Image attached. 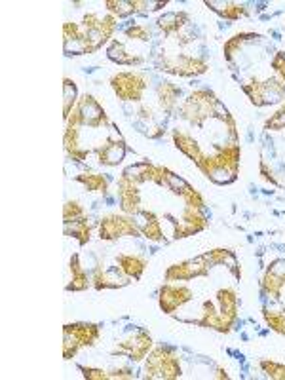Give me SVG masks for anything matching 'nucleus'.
Listing matches in <instances>:
<instances>
[{
    "mask_svg": "<svg viewBox=\"0 0 285 380\" xmlns=\"http://www.w3.org/2000/svg\"><path fill=\"white\" fill-rule=\"evenodd\" d=\"M242 149L238 143L215 144L213 154H206L200 164H196L202 173L217 184H228L236 181L239 173Z\"/></svg>",
    "mask_w": 285,
    "mask_h": 380,
    "instance_id": "1",
    "label": "nucleus"
},
{
    "mask_svg": "<svg viewBox=\"0 0 285 380\" xmlns=\"http://www.w3.org/2000/svg\"><path fill=\"white\" fill-rule=\"evenodd\" d=\"M219 105L221 103L211 90H194L188 99L179 105V116L196 128H202L206 120L215 116Z\"/></svg>",
    "mask_w": 285,
    "mask_h": 380,
    "instance_id": "2",
    "label": "nucleus"
},
{
    "mask_svg": "<svg viewBox=\"0 0 285 380\" xmlns=\"http://www.w3.org/2000/svg\"><path fill=\"white\" fill-rule=\"evenodd\" d=\"M181 359L177 350L171 346H156L150 350L145 363V379L175 380L181 379Z\"/></svg>",
    "mask_w": 285,
    "mask_h": 380,
    "instance_id": "3",
    "label": "nucleus"
},
{
    "mask_svg": "<svg viewBox=\"0 0 285 380\" xmlns=\"http://www.w3.org/2000/svg\"><path fill=\"white\" fill-rule=\"evenodd\" d=\"M67 128H103V126H110L105 108L97 103V99L84 93L78 99L77 106L70 111V114L65 118Z\"/></svg>",
    "mask_w": 285,
    "mask_h": 380,
    "instance_id": "4",
    "label": "nucleus"
},
{
    "mask_svg": "<svg viewBox=\"0 0 285 380\" xmlns=\"http://www.w3.org/2000/svg\"><path fill=\"white\" fill-rule=\"evenodd\" d=\"M101 336V327L97 323H67L63 327V359H72L78 350L92 348Z\"/></svg>",
    "mask_w": 285,
    "mask_h": 380,
    "instance_id": "5",
    "label": "nucleus"
},
{
    "mask_svg": "<svg viewBox=\"0 0 285 380\" xmlns=\"http://www.w3.org/2000/svg\"><path fill=\"white\" fill-rule=\"evenodd\" d=\"M110 88L120 101H130V103H141L148 88L147 75L139 70H120L110 76Z\"/></svg>",
    "mask_w": 285,
    "mask_h": 380,
    "instance_id": "6",
    "label": "nucleus"
},
{
    "mask_svg": "<svg viewBox=\"0 0 285 380\" xmlns=\"http://www.w3.org/2000/svg\"><path fill=\"white\" fill-rule=\"evenodd\" d=\"M124 236H130V238L141 236V227L131 215L110 213V215L99 220V238L103 242H115V240L124 238Z\"/></svg>",
    "mask_w": 285,
    "mask_h": 380,
    "instance_id": "7",
    "label": "nucleus"
},
{
    "mask_svg": "<svg viewBox=\"0 0 285 380\" xmlns=\"http://www.w3.org/2000/svg\"><path fill=\"white\" fill-rule=\"evenodd\" d=\"M160 68L175 76H200L208 73L209 63L204 57L196 55H186V53H175V55H162L160 59Z\"/></svg>",
    "mask_w": 285,
    "mask_h": 380,
    "instance_id": "8",
    "label": "nucleus"
},
{
    "mask_svg": "<svg viewBox=\"0 0 285 380\" xmlns=\"http://www.w3.org/2000/svg\"><path fill=\"white\" fill-rule=\"evenodd\" d=\"M153 350V336L145 329H137L135 333L130 334L126 341H122L110 354L112 356H124L131 361H141L150 354Z\"/></svg>",
    "mask_w": 285,
    "mask_h": 380,
    "instance_id": "9",
    "label": "nucleus"
},
{
    "mask_svg": "<svg viewBox=\"0 0 285 380\" xmlns=\"http://www.w3.org/2000/svg\"><path fill=\"white\" fill-rule=\"evenodd\" d=\"M211 270V263H209L208 253H204L200 257L188 258L177 265H171L166 270V281H188L194 278H202L208 276Z\"/></svg>",
    "mask_w": 285,
    "mask_h": 380,
    "instance_id": "10",
    "label": "nucleus"
},
{
    "mask_svg": "<svg viewBox=\"0 0 285 380\" xmlns=\"http://www.w3.org/2000/svg\"><path fill=\"white\" fill-rule=\"evenodd\" d=\"M118 202H120V209L126 215L135 217L141 211V190H139V182L130 173H126V171L118 177Z\"/></svg>",
    "mask_w": 285,
    "mask_h": 380,
    "instance_id": "11",
    "label": "nucleus"
},
{
    "mask_svg": "<svg viewBox=\"0 0 285 380\" xmlns=\"http://www.w3.org/2000/svg\"><path fill=\"white\" fill-rule=\"evenodd\" d=\"M194 298L193 289L188 285H173L166 283L160 287L158 293V304L162 308L164 314H175L179 308H183L186 303H190Z\"/></svg>",
    "mask_w": 285,
    "mask_h": 380,
    "instance_id": "12",
    "label": "nucleus"
},
{
    "mask_svg": "<svg viewBox=\"0 0 285 380\" xmlns=\"http://www.w3.org/2000/svg\"><path fill=\"white\" fill-rule=\"evenodd\" d=\"M208 227V217L204 215V209L185 205L181 211V220H173V238H188L202 232Z\"/></svg>",
    "mask_w": 285,
    "mask_h": 380,
    "instance_id": "13",
    "label": "nucleus"
},
{
    "mask_svg": "<svg viewBox=\"0 0 285 380\" xmlns=\"http://www.w3.org/2000/svg\"><path fill=\"white\" fill-rule=\"evenodd\" d=\"M285 287V260H274L268 266L266 274L262 276L261 281V291L264 296H270L274 301H279L282 291Z\"/></svg>",
    "mask_w": 285,
    "mask_h": 380,
    "instance_id": "14",
    "label": "nucleus"
},
{
    "mask_svg": "<svg viewBox=\"0 0 285 380\" xmlns=\"http://www.w3.org/2000/svg\"><path fill=\"white\" fill-rule=\"evenodd\" d=\"M95 156L101 166H118L126 156V143L122 137H107L101 141L99 146H95Z\"/></svg>",
    "mask_w": 285,
    "mask_h": 380,
    "instance_id": "15",
    "label": "nucleus"
},
{
    "mask_svg": "<svg viewBox=\"0 0 285 380\" xmlns=\"http://www.w3.org/2000/svg\"><path fill=\"white\" fill-rule=\"evenodd\" d=\"M116 265H118V270H120L122 276L130 278V280L139 281L143 272H145V268L148 266V260L143 255L120 253V255H116Z\"/></svg>",
    "mask_w": 285,
    "mask_h": 380,
    "instance_id": "16",
    "label": "nucleus"
},
{
    "mask_svg": "<svg viewBox=\"0 0 285 380\" xmlns=\"http://www.w3.org/2000/svg\"><path fill=\"white\" fill-rule=\"evenodd\" d=\"M171 135H173V143H175V146H177L179 151L193 160L194 164H200L202 160H204V156H206V152L202 151L200 143H198L190 133H186V131L177 128V129H173V133H171Z\"/></svg>",
    "mask_w": 285,
    "mask_h": 380,
    "instance_id": "17",
    "label": "nucleus"
},
{
    "mask_svg": "<svg viewBox=\"0 0 285 380\" xmlns=\"http://www.w3.org/2000/svg\"><path fill=\"white\" fill-rule=\"evenodd\" d=\"M63 146L70 160H75L78 164H82L90 156V149H84L80 143V128H67L63 135Z\"/></svg>",
    "mask_w": 285,
    "mask_h": 380,
    "instance_id": "18",
    "label": "nucleus"
},
{
    "mask_svg": "<svg viewBox=\"0 0 285 380\" xmlns=\"http://www.w3.org/2000/svg\"><path fill=\"white\" fill-rule=\"evenodd\" d=\"M108 14L115 17H130L131 14H137L143 10H153L155 2H139V0H107L105 2Z\"/></svg>",
    "mask_w": 285,
    "mask_h": 380,
    "instance_id": "19",
    "label": "nucleus"
},
{
    "mask_svg": "<svg viewBox=\"0 0 285 380\" xmlns=\"http://www.w3.org/2000/svg\"><path fill=\"white\" fill-rule=\"evenodd\" d=\"M217 303H219V312L230 321L232 325H236V321H238V295H236V291L232 287L219 289Z\"/></svg>",
    "mask_w": 285,
    "mask_h": 380,
    "instance_id": "20",
    "label": "nucleus"
},
{
    "mask_svg": "<svg viewBox=\"0 0 285 380\" xmlns=\"http://www.w3.org/2000/svg\"><path fill=\"white\" fill-rule=\"evenodd\" d=\"M108 59L115 61L118 65H128V67H137V65H143L145 63V57L143 55H137V53H130L128 48L120 40H112L110 46L107 48Z\"/></svg>",
    "mask_w": 285,
    "mask_h": 380,
    "instance_id": "21",
    "label": "nucleus"
},
{
    "mask_svg": "<svg viewBox=\"0 0 285 380\" xmlns=\"http://www.w3.org/2000/svg\"><path fill=\"white\" fill-rule=\"evenodd\" d=\"M156 95H158V103L166 114H171L179 105V97H181V88L175 86L170 80H164L160 86L156 88Z\"/></svg>",
    "mask_w": 285,
    "mask_h": 380,
    "instance_id": "22",
    "label": "nucleus"
},
{
    "mask_svg": "<svg viewBox=\"0 0 285 380\" xmlns=\"http://www.w3.org/2000/svg\"><path fill=\"white\" fill-rule=\"evenodd\" d=\"M69 268H70V283H67V291H86L90 287L92 283V278L88 276V272L84 270V266L80 265V255L75 253L69 260Z\"/></svg>",
    "mask_w": 285,
    "mask_h": 380,
    "instance_id": "23",
    "label": "nucleus"
},
{
    "mask_svg": "<svg viewBox=\"0 0 285 380\" xmlns=\"http://www.w3.org/2000/svg\"><path fill=\"white\" fill-rule=\"evenodd\" d=\"M158 27L166 37L170 35H179L181 30L185 29L186 23H190V15L186 12H168L162 17H158Z\"/></svg>",
    "mask_w": 285,
    "mask_h": 380,
    "instance_id": "24",
    "label": "nucleus"
},
{
    "mask_svg": "<svg viewBox=\"0 0 285 380\" xmlns=\"http://www.w3.org/2000/svg\"><path fill=\"white\" fill-rule=\"evenodd\" d=\"M139 215L145 219V222H143V225L139 222V227H141V234L145 236L148 242H164L162 225H160V219L156 217L155 213L141 209V211H139Z\"/></svg>",
    "mask_w": 285,
    "mask_h": 380,
    "instance_id": "25",
    "label": "nucleus"
},
{
    "mask_svg": "<svg viewBox=\"0 0 285 380\" xmlns=\"http://www.w3.org/2000/svg\"><path fill=\"white\" fill-rule=\"evenodd\" d=\"M209 263L211 265H224L232 272V276L239 280L242 278V270H239L238 258L232 253L230 249H224V247H217V249H211L208 253Z\"/></svg>",
    "mask_w": 285,
    "mask_h": 380,
    "instance_id": "26",
    "label": "nucleus"
},
{
    "mask_svg": "<svg viewBox=\"0 0 285 380\" xmlns=\"http://www.w3.org/2000/svg\"><path fill=\"white\" fill-rule=\"evenodd\" d=\"M206 6H209L228 21H238L247 15V8L238 2H206Z\"/></svg>",
    "mask_w": 285,
    "mask_h": 380,
    "instance_id": "27",
    "label": "nucleus"
},
{
    "mask_svg": "<svg viewBox=\"0 0 285 380\" xmlns=\"http://www.w3.org/2000/svg\"><path fill=\"white\" fill-rule=\"evenodd\" d=\"M75 181L80 182L86 190H90V192H101V194H107L108 187H110L108 177L103 173H80L75 177Z\"/></svg>",
    "mask_w": 285,
    "mask_h": 380,
    "instance_id": "28",
    "label": "nucleus"
},
{
    "mask_svg": "<svg viewBox=\"0 0 285 380\" xmlns=\"http://www.w3.org/2000/svg\"><path fill=\"white\" fill-rule=\"evenodd\" d=\"M130 278H122V280H118V278H112L110 274L105 272L99 265L93 268L92 274V281H93V287L97 289V291H103V289H118L124 287V285H128L130 283Z\"/></svg>",
    "mask_w": 285,
    "mask_h": 380,
    "instance_id": "29",
    "label": "nucleus"
},
{
    "mask_svg": "<svg viewBox=\"0 0 285 380\" xmlns=\"http://www.w3.org/2000/svg\"><path fill=\"white\" fill-rule=\"evenodd\" d=\"M65 236L75 238L78 245H86V243L90 242V238H92V222H90L88 217L69 222V225H65Z\"/></svg>",
    "mask_w": 285,
    "mask_h": 380,
    "instance_id": "30",
    "label": "nucleus"
},
{
    "mask_svg": "<svg viewBox=\"0 0 285 380\" xmlns=\"http://www.w3.org/2000/svg\"><path fill=\"white\" fill-rule=\"evenodd\" d=\"M242 90L246 91V95L249 97V101H251L255 106L272 105L268 99V93H266V88H264V82L253 80V82L244 84V86H242Z\"/></svg>",
    "mask_w": 285,
    "mask_h": 380,
    "instance_id": "31",
    "label": "nucleus"
},
{
    "mask_svg": "<svg viewBox=\"0 0 285 380\" xmlns=\"http://www.w3.org/2000/svg\"><path fill=\"white\" fill-rule=\"evenodd\" d=\"M253 38H261L259 35H253V32H239V35H234L232 38H228L223 46V52H224V59L232 61L234 59V55L244 48L247 40H253Z\"/></svg>",
    "mask_w": 285,
    "mask_h": 380,
    "instance_id": "32",
    "label": "nucleus"
},
{
    "mask_svg": "<svg viewBox=\"0 0 285 380\" xmlns=\"http://www.w3.org/2000/svg\"><path fill=\"white\" fill-rule=\"evenodd\" d=\"M175 192H177L179 196H181V200H183L186 205H190V207H198V209H204V198H202L200 192L194 189V187H190L188 182L181 181V179H179V187L175 189Z\"/></svg>",
    "mask_w": 285,
    "mask_h": 380,
    "instance_id": "33",
    "label": "nucleus"
},
{
    "mask_svg": "<svg viewBox=\"0 0 285 380\" xmlns=\"http://www.w3.org/2000/svg\"><path fill=\"white\" fill-rule=\"evenodd\" d=\"M63 97H65V106H63V116L67 118L70 114V111L77 106L78 103V91H77V84L72 82L70 78H65L63 80Z\"/></svg>",
    "mask_w": 285,
    "mask_h": 380,
    "instance_id": "34",
    "label": "nucleus"
},
{
    "mask_svg": "<svg viewBox=\"0 0 285 380\" xmlns=\"http://www.w3.org/2000/svg\"><path fill=\"white\" fill-rule=\"evenodd\" d=\"M63 38H65V50H69L72 46H77L82 38H84V32H82V27L75 21L63 23Z\"/></svg>",
    "mask_w": 285,
    "mask_h": 380,
    "instance_id": "35",
    "label": "nucleus"
},
{
    "mask_svg": "<svg viewBox=\"0 0 285 380\" xmlns=\"http://www.w3.org/2000/svg\"><path fill=\"white\" fill-rule=\"evenodd\" d=\"M262 316H264V321H266V325L272 331L285 334V310H268V308H264Z\"/></svg>",
    "mask_w": 285,
    "mask_h": 380,
    "instance_id": "36",
    "label": "nucleus"
},
{
    "mask_svg": "<svg viewBox=\"0 0 285 380\" xmlns=\"http://www.w3.org/2000/svg\"><path fill=\"white\" fill-rule=\"evenodd\" d=\"M126 38L130 40H135V42H148L150 37H153V29L145 25V23H133L128 29L124 30Z\"/></svg>",
    "mask_w": 285,
    "mask_h": 380,
    "instance_id": "37",
    "label": "nucleus"
},
{
    "mask_svg": "<svg viewBox=\"0 0 285 380\" xmlns=\"http://www.w3.org/2000/svg\"><path fill=\"white\" fill-rule=\"evenodd\" d=\"M86 209L84 205L77 202V200H69L67 204L63 205V222L69 225V222H75L78 219H84Z\"/></svg>",
    "mask_w": 285,
    "mask_h": 380,
    "instance_id": "38",
    "label": "nucleus"
},
{
    "mask_svg": "<svg viewBox=\"0 0 285 380\" xmlns=\"http://www.w3.org/2000/svg\"><path fill=\"white\" fill-rule=\"evenodd\" d=\"M261 369H262V372L268 377V379L285 380V365L264 359V361H261Z\"/></svg>",
    "mask_w": 285,
    "mask_h": 380,
    "instance_id": "39",
    "label": "nucleus"
},
{
    "mask_svg": "<svg viewBox=\"0 0 285 380\" xmlns=\"http://www.w3.org/2000/svg\"><path fill=\"white\" fill-rule=\"evenodd\" d=\"M264 129H272V131H282V129H285V103L282 105L279 111H276L268 120L264 122Z\"/></svg>",
    "mask_w": 285,
    "mask_h": 380,
    "instance_id": "40",
    "label": "nucleus"
},
{
    "mask_svg": "<svg viewBox=\"0 0 285 380\" xmlns=\"http://www.w3.org/2000/svg\"><path fill=\"white\" fill-rule=\"evenodd\" d=\"M78 369L82 371V377L88 380H108V371L105 369H95V367H84V365H78Z\"/></svg>",
    "mask_w": 285,
    "mask_h": 380,
    "instance_id": "41",
    "label": "nucleus"
},
{
    "mask_svg": "<svg viewBox=\"0 0 285 380\" xmlns=\"http://www.w3.org/2000/svg\"><path fill=\"white\" fill-rule=\"evenodd\" d=\"M272 68L276 70V76L279 80L285 82V52H276V55L272 57Z\"/></svg>",
    "mask_w": 285,
    "mask_h": 380,
    "instance_id": "42",
    "label": "nucleus"
},
{
    "mask_svg": "<svg viewBox=\"0 0 285 380\" xmlns=\"http://www.w3.org/2000/svg\"><path fill=\"white\" fill-rule=\"evenodd\" d=\"M259 171H261L262 179H264V181H268L270 184H274V187H279V182H277V179L274 177V173H272V169L268 167V162H266V160H261Z\"/></svg>",
    "mask_w": 285,
    "mask_h": 380,
    "instance_id": "43",
    "label": "nucleus"
},
{
    "mask_svg": "<svg viewBox=\"0 0 285 380\" xmlns=\"http://www.w3.org/2000/svg\"><path fill=\"white\" fill-rule=\"evenodd\" d=\"M108 377L110 379H133V371H131L130 367H116V369H110L108 371Z\"/></svg>",
    "mask_w": 285,
    "mask_h": 380,
    "instance_id": "44",
    "label": "nucleus"
},
{
    "mask_svg": "<svg viewBox=\"0 0 285 380\" xmlns=\"http://www.w3.org/2000/svg\"><path fill=\"white\" fill-rule=\"evenodd\" d=\"M139 118H143V120H153L155 118V113H153V108L148 105H141L137 108Z\"/></svg>",
    "mask_w": 285,
    "mask_h": 380,
    "instance_id": "45",
    "label": "nucleus"
},
{
    "mask_svg": "<svg viewBox=\"0 0 285 380\" xmlns=\"http://www.w3.org/2000/svg\"><path fill=\"white\" fill-rule=\"evenodd\" d=\"M164 131H166V129H164L162 126H155V128L148 131V137H153V139H158V137L164 135Z\"/></svg>",
    "mask_w": 285,
    "mask_h": 380,
    "instance_id": "46",
    "label": "nucleus"
},
{
    "mask_svg": "<svg viewBox=\"0 0 285 380\" xmlns=\"http://www.w3.org/2000/svg\"><path fill=\"white\" fill-rule=\"evenodd\" d=\"M215 379H228V374H226V371H224L223 367H219V369H217Z\"/></svg>",
    "mask_w": 285,
    "mask_h": 380,
    "instance_id": "47",
    "label": "nucleus"
}]
</instances>
